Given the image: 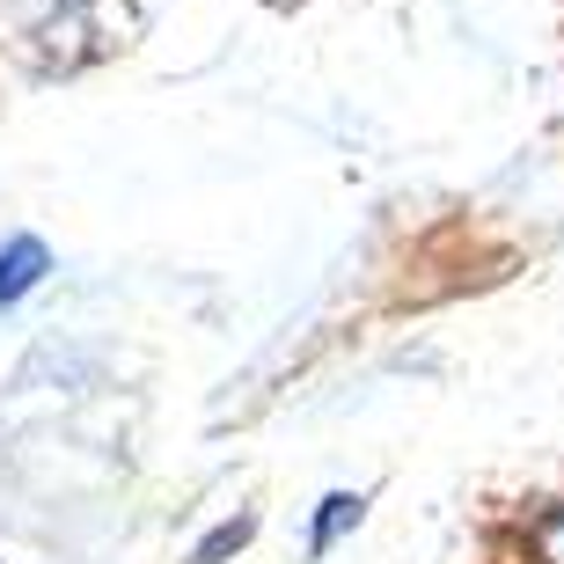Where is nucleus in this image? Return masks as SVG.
Here are the masks:
<instances>
[{"instance_id": "f257e3e1", "label": "nucleus", "mask_w": 564, "mask_h": 564, "mask_svg": "<svg viewBox=\"0 0 564 564\" xmlns=\"http://www.w3.org/2000/svg\"><path fill=\"white\" fill-rule=\"evenodd\" d=\"M44 272H52V250H44L37 235H15V242H0V308L30 301V293L44 286Z\"/></svg>"}, {"instance_id": "f03ea898", "label": "nucleus", "mask_w": 564, "mask_h": 564, "mask_svg": "<svg viewBox=\"0 0 564 564\" xmlns=\"http://www.w3.org/2000/svg\"><path fill=\"white\" fill-rule=\"evenodd\" d=\"M359 513H367V499H359V491H330V499H323V513H315V535H308V550L323 557V550H330L337 535H345V528H359Z\"/></svg>"}, {"instance_id": "7ed1b4c3", "label": "nucleus", "mask_w": 564, "mask_h": 564, "mask_svg": "<svg viewBox=\"0 0 564 564\" xmlns=\"http://www.w3.org/2000/svg\"><path fill=\"white\" fill-rule=\"evenodd\" d=\"M250 535H257V521H250V513H235V521H220L206 543L191 550V564H220V557H235V550L250 543Z\"/></svg>"}, {"instance_id": "20e7f679", "label": "nucleus", "mask_w": 564, "mask_h": 564, "mask_svg": "<svg viewBox=\"0 0 564 564\" xmlns=\"http://www.w3.org/2000/svg\"><path fill=\"white\" fill-rule=\"evenodd\" d=\"M535 550H543V564H564V513H550V521L535 528Z\"/></svg>"}, {"instance_id": "39448f33", "label": "nucleus", "mask_w": 564, "mask_h": 564, "mask_svg": "<svg viewBox=\"0 0 564 564\" xmlns=\"http://www.w3.org/2000/svg\"><path fill=\"white\" fill-rule=\"evenodd\" d=\"M279 8H293V0H279Z\"/></svg>"}]
</instances>
